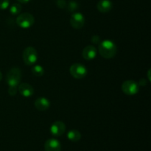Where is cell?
<instances>
[{"mask_svg": "<svg viewBox=\"0 0 151 151\" xmlns=\"http://www.w3.org/2000/svg\"><path fill=\"white\" fill-rule=\"evenodd\" d=\"M99 53L103 58L106 59L112 58L116 54L117 47L116 44L111 40L106 39L100 43L98 47Z\"/></svg>", "mask_w": 151, "mask_h": 151, "instance_id": "obj_1", "label": "cell"}, {"mask_svg": "<svg viewBox=\"0 0 151 151\" xmlns=\"http://www.w3.org/2000/svg\"><path fill=\"white\" fill-rule=\"evenodd\" d=\"M35 18L31 13H23L16 18V23L23 29H28L34 24Z\"/></svg>", "mask_w": 151, "mask_h": 151, "instance_id": "obj_2", "label": "cell"}, {"mask_svg": "<svg viewBox=\"0 0 151 151\" xmlns=\"http://www.w3.org/2000/svg\"><path fill=\"white\" fill-rule=\"evenodd\" d=\"M22 78V73L21 70L17 67H13L7 72L6 76V81L9 86H16L19 84Z\"/></svg>", "mask_w": 151, "mask_h": 151, "instance_id": "obj_3", "label": "cell"}, {"mask_svg": "<svg viewBox=\"0 0 151 151\" xmlns=\"http://www.w3.org/2000/svg\"><path fill=\"white\" fill-rule=\"evenodd\" d=\"M23 60L25 64L31 66L35 63L38 60L37 50L32 47H28L23 52Z\"/></svg>", "mask_w": 151, "mask_h": 151, "instance_id": "obj_4", "label": "cell"}, {"mask_svg": "<svg viewBox=\"0 0 151 151\" xmlns=\"http://www.w3.org/2000/svg\"><path fill=\"white\" fill-rule=\"evenodd\" d=\"M71 75L76 79H82L87 75V69L84 65L76 63L71 66L69 69Z\"/></svg>", "mask_w": 151, "mask_h": 151, "instance_id": "obj_5", "label": "cell"}, {"mask_svg": "<svg viewBox=\"0 0 151 151\" xmlns=\"http://www.w3.org/2000/svg\"><path fill=\"white\" fill-rule=\"evenodd\" d=\"M122 91L127 95H134L139 91V86L136 81L128 80L122 84Z\"/></svg>", "mask_w": 151, "mask_h": 151, "instance_id": "obj_6", "label": "cell"}, {"mask_svg": "<svg viewBox=\"0 0 151 151\" xmlns=\"http://www.w3.org/2000/svg\"><path fill=\"white\" fill-rule=\"evenodd\" d=\"M70 24L75 29H81L85 24V18L83 15L81 13H73L70 18Z\"/></svg>", "mask_w": 151, "mask_h": 151, "instance_id": "obj_7", "label": "cell"}, {"mask_svg": "<svg viewBox=\"0 0 151 151\" xmlns=\"http://www.w3.org/2000/svg\"><path fill=\"white\" fill-rule=\"evenodd\" d=\"M66 131V125L61 121H56L53 122L50 127V133L55 137H60Z\"/></svg>", "mask_w": 151, "mask_h": 151, "instance_id": "obj_8", "label": "cell"}, {"mask_svg": "<svg viewBox=\"0 0 151 151\" xmlns=\"http://www.w3.org/2000/svg\"><path fill=\"white\" fill-rule=\"evenodd\" d=\"M45 151H60L61 145L58 140L55 139H50L44 144Z\"/></svg>", "mask_w": 151, "mask_h": 151, "instance_id": "obj_9", "label": "cell"}, {"mask_svg": "<svg viewBox=\"0 0 151 151\" xmlns=\"http://www.w3.org/2000/svg\"><path fill=\"white\" fill-rule=\"evenodd\" d=\"M97 49L94 46L88 45L83 49L82 52V55L84 59L88 60H93L97 56Z\"/></svg>", "mask_w": 151, "mask_h": 151, "instance_id": "obj_10", "label": "cell"}, {"mask_svg": "<svg viewBox=\"0 0 151 151\" xmlns=\"http://www.w3.org/2000/svg\"><path fill=\"white\" fill-rule=\"evenodd\" d=\"M18 90H19V93L25 97H31L34 94L33 87L30 84L27 83H23L20 84Z\"/></svg>", "mask_w": 151, "mask_h": 151, "instance_id": "obj_11", "label": "cell"}, {"mask_svg": "<svg viewBox=\"0 0 151 151\" xmlns=\"http://www.w3.org/2000/svg\"><path fill=\"white\" fill-rule=\"evenodd\" d=\"M35 106L37 110L44 111L50 108V102L46 97H39L35 101Z\"/></svg>", "mask_w": 151, "mask_h": 151, "instance_id": "obj_12", "label": "cell"}, {"mask_svg": "<svg viewBox=\"0 0 151 151\" xmlns=\"http://www.w3.org/2000/svg\"><path fill=\"white\" fill-rule=\"evenodd\" d=\"M113 4L110 0H100L97 4V8L101 13H109L111 10Z\"/></svg>", "mask_w": 151, "mask_h": 151, "instance_id": "obj_13", "label": "cell"}, {"mask_svg": "<svg viewBox=\"0 0 151 151\" xmlns=\"http://www.w3.org/2000/svg\"><path fill=\"white\" fill-rule=\"evenodd\" d=\"M67 137L70 141L78 142L81 139V134L77 130H71L68 132Z\"/></svg>", "mask_w": 151, "mask_h": 151, "instance_id": "obj_14", "label": "cell"}, {"mask_svg": "<svg viewBox=\"0 0 151 151\" xmlns=\"http://www.w3.org/2000/svg\"><path fill=\"white\" fill-rule=\"evenodd\" d=\"M32 73L36 77H41L44 74V68L40 65H35L32 68Z\"/></svg>", "mask_w": 151, "mask_h": 151, "instance_id": "obj_15", "label": "cell"}, {"mask_svg": "<svg viewBox=\"0 0 151 151\" xmlns=\"http://www.w3.org/2000/svg\"><path fill=\"white\" fill-rule=\"evenodd\" d=\"M22 7L20 4L19 3H15V4H12L10 7V13L12 15H18L22 11Z\"/></svg>", "mask_w": 151, "mask_h": 151, "instance_id": "obj_16", "label": "cell"}, {"mask_svg": "<svg viewBox=\"0 0 151 151\" xmlns=\"http://www.w3.org/2000/svg\"><path fill=\"white\" fill-rule=\"evenodd\" d=\"M66 7H67L68 11L71 12V13H74L78 9V4L75 1H70L69 4H66Z\"/></svg>", "mask_w": 151, "mask_h": 151, "instance_id": "obj_17", "label": "cell"}, {"mask_svg": "<svg viewBox=\"0 0 151 151\" xmlns=\"http://www.w3.org/2000/svg\"><path fill=\"white\" fill-rule=\"evenodd\" d=\"M10 0H0V10H6L9 7Z\"/></svg>", "mask_w": 151, "mask_h": 151, "instance_id": "obj_18", "label": "cell"}, {"mask_svg": "<svg viewBox=\"0 0 151 151\" xmlns=\"http://www.w3.org/2000/svg\"><path fill=\"white\" fill-rule=\"evenodd\" d=\"M17 86H9L8 88V94L10 96H15L17 93Z\"/></svg>", "mask_w": 151, "mask_h": 151, "instance_id": "obj_19", "label": "cell"}, {"mask_svg": "<svg viewBox=\"0 0 151 151\" xmlns=\"http://www.w3.org/2000/svg\"><path fill=\"white\" fill-rule=\"evenodd\" d=\"M57 6L59 8H65L66 7V0H57Z\"/></svg>", "mask_w": 151, "mask_h": 151, "instance_id": "obj_20", "label": "cell"}, {"mask_svg": "<svg viewBox=\"0 0 151 151\" xmlns=\"http://www.w3.org/2000/svg\"><path fill=\"white\" fill-rule=\"evenodd\" d=\"M91 42L93 43V44H100V36H98V35H93L92 37H91Z\"/></svg>", "mask_w": 151, "mask_h": 151, "instance_id": "obj_21", "label": "cell"}, {"mask_svg": "<svg viewBox=\"0 0 151 151\" xmlns=\"http://www.w3.org/2000/svg\"><path fill=\"white\" fill-rule=\"evenodd\" d=\"M139 86H144L147 85V82H146V80L144 78H142L140 79L139 82Z\"/></svg>", "mask_w": 151, "mask_h": 151, "instance_id": "obj_22", "label": "cell"}, {"mask_svg": "<svg viewBox=\"0 0 151 151\" xmlns=\"http://www.w3.org/2000/svg\"><path fill=\"white\" fill-rule=\"evenodd\" d=\"M17 1H19V2L22 3V4H26V3L29 2L30 0H17Z\"/></svg>", "mask_w": 151, "mask_h": 151, "instance_id": "obj_23", "label": "cell"}, {"mask_svg": "<svg viewBox=\"0 0 151 151\" xmlns=\"http://www.w3.org/2000/svg\"><path fill=\"white\" fill-rule=\"evenodd\" d=\"M1 79H2V73H1V71H0V81H1Z\"/></svg>", "mask_w": 151, "mask_h": 151, "instance_id": "obj_24", "label": "cell"}, {"mask_svg": "<svg viewBox=\"0 0 151 151\" xmlns=\"http://www.w3.org/2000/svg\"><path fill=\"white\" fill-rule=\"evenodd\" d=\"M150 70H149V71H148V80H149V81H150Z\"/></svg>", "mask_w": 151, "mask_h": 151, "instance_id": "obj_25", "label": "cell"}]
</instances>
